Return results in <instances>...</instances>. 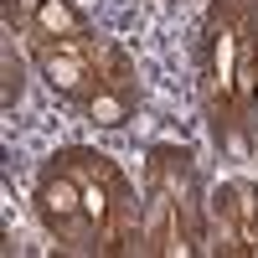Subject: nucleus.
Wrapping results in <instances>:
<instances>
[{
  "instance_id": "f257e3e1",
  "label": "nucleus",
  "mask_w": 258,
  "mask_h": 258,
  "mask_svg": "<svg viewBox=\"0 0 258 258\" xmlns=\"http://www.w3.org/2000/svg\"><path fill=\"white\" fill-rule=\"evenodd\" d=\"M36 62H41V73H47V83L62 93V98H78L83 93V57H73V52H62V41L57 47H36Z\"/></svg>"
},
{
  "instance_id": "f03ea898",
  "label": "nucleus",
  "mask_w": 258,
  "mask_h": 258,
  "mask_svg": "<svg viewBox=\"0 0 258 258\" xmlns=\"http://www.w3.org/2000/svg\"><path fill=\"white\" fill-rule=\"evenodd\" d=\"M73 212H83V191H78L68 176H47V181H41V217L62 227Z\"/></svg>"
},
{
  "instance_id": "7ed1b4c3",
  "label": "nucleus",
  "mask_w": 258,
  "mask_h": 258,
  "mask_svg": "<svg viewBox=\"0 0 258 258\" xmlns=\"http://www.w3.org/2000/svg\"><path fill=\"white\" fill-rule=\"evenodd\" d=\"M36 26H41V36H83V16L68 6V0H41L36 6Z\"/></svg>"
},
{
  "instance_id": "20e7f679",
  "label": "nucleus",
  "mask_w": 258,
  "mask_h": 258,
  "mask_svg": "<svg viewBox=\"0 0 258 258\" xmlns=\"http://www.w3.org/2000/svg\"><path fill=\"white\" fill-rule=\"evenodd\" d=\"M232 31H212V83L227 93L232 88V78H238V68H232Z\"/></svg>"
},
{
  "instance_id": "39448f33",
  "label": "nucleus",
  "mask_w": 258,
  "mask_h": 258,
  "mask_svg": "<svg viewBox=\"0 0 258 258\" xmlns=\"http://www.w3.org/2000/svg\"><path fill=\"white\" fill-rule=\"evenodd\" d=\"M88 119L103 124V129H119V124L129 119V98H119V93H93V98H88Z\"/></svg>"
},
{
  "instance_id": "423d86ee",
  "label": "nucleus",
  "mask_w": 258,
  "mask_h": 258,
  "mask_svg": "<svg viewBox=\"0 0 258 258\" xmlns=\"http://www.w3.org/2000/svg\"><path fill=\"white\" fill-rule=\"evenodd\" d=\"M83 212H88V217H103V191L98 186H83Z\"/></svg>"
}]
</instances>
